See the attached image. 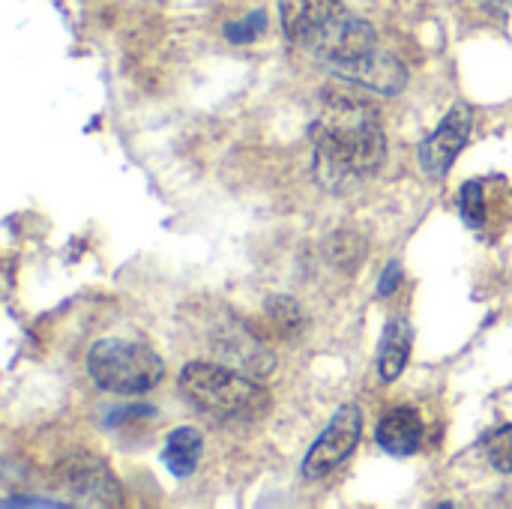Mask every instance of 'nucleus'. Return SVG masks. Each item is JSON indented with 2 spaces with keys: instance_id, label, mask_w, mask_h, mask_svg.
Listing matches in <instances>:
<instances>
[{
  "instance_id": "obj_1",
  "label": "nucleus",
  "mask_w": 512,
  "mask_h": 509,
  "mask_svg": "<svg viewBox=\"0 0 512 509\" xmlns=\"http://www.w3.org/2000/svg\"><path fill=\"white\" fill-rule=\"evenodd\" d=\"M312 147L318 177L330 186L354 183L378 171L387 156L384 123L357 84H333L324 90L321 114L312 123Z\"/></svg>"
},
{
  "instance_id": "obj_2",
  "label": "nucleus",
  "mask_w": 512,
  "mask_h": 509,
  "mask_svg": "<svg viewBox=\"0 0 512 509\" xmlns=\"http://www.w3.org/2000/svg\"><path fill=\"white\" fill-rule=\"evenodd\" d=\"M285 36L333 72L378 48L375 27L339 0H279Z\"/></svg>"
},
{
  "instance_id": "obj_3",
  "label": "nucleus",
  "mask_w": 512,
  "mask_h": 509,
  "mask_svg": "<svg viewBox=\"0 0 512 509\" xmlns=\"http://www.w3.org/2000/svg\"><path fill=\"white\" fill-rule=\"evenodd\" d=\"M180 393L192 408L225 423H252L270 411V393L258 381L219 363H189L180 372Z\"/></svg>"
},
{
  "instance_id": "obj_4",
  "label": "nucleus",
  "mask_w": 512,
  "mask_h": 509,
  "mask_svg": "<svg viewBox=\"0 0 512 509\" xmlns=\"http://www.w3.org/2000/svg\"><path fill=\"white\" fill-rule=\"evenodd\" d=\"M87 372H90L93 384L105 393L144 396L162 381L165 363L153 348H147L141 342L102 339L87 354Z\"/></svg>"
},
{
  "instance_id": "obj_5",
  "label": "nucleus",
  "mask_w": 512,
  "mask_h": 509,
  "mask_svg": "<svg viewBox=\"0 0 512 509\" xmlns=\"http://www.w3.org/2000/svg\"><path fill=\"white\" fill-rule=\"evenodd\" d=\"M363 438V414L357 405H342L330 426L321 432V438L312 444V450L303 459V477L306 480H321L333 474L360 444Z\"/></svg>"
},
{
  "instance_id": "obj_6",
  "label": "nucleus",
  "mask_w": 512,
  "mask_h": 509,
  "mask_svg": "<svg viewBox=\"0 0 512 509\" xmlns=\"http://www.w3.org/2000/svg\"><path fill=\"white\" fill-rule=\"evenodd\" d=\"M471 129H474V111L468 102H456L447 117L438 123V129L423 138L420 144V168L429 180H444L456 162V156L465 150L468 138H471Z\"/></svg>"
},
{
  "instance_id": "obj_7",
  "label": "nucleus",
  "mask_w": 512,
  "mask_h": 509,
  "mask_svg": "<svg viewBox=\"0 0 512 509\" xmlns=\"http://www.w3.org/2000/svg\"><path fill=\"white\" fill-rule=\"evenodd\" d=\"M57 480L84 507H114L123 501L111 468L90 453H72L69 459H63L57 468Z\"/></svg>"
},
{
  "instance_id": "obj_8",
  "label": "nucleus",
  "mask_w": 512,
  "mask_h": 509,
  "mask_svg": "<svg viewBox=\"0 0 512 509\" xmlns=\"http://www.w3.org/2000/svg\"><path fill=\"white\" fill-rule=\"evenodd\" d=\"M336 78L339 81H351V84L366 87V90H375V93H384V96H396L408 84V69L393 54L375 48L366 57L336 69Z\"/></svg>"
},
{
  "instance_id": "obj_9",
  "label": "nucleus",
  "mask_w": 512,
  "mask_h": 509,
  "mask_svg": "<svg viewBox=\"0 0 512 509\" xmlns=\"http://www.w3.org/2000/svg\"><path fill=\"white\" fill-rule=\"evenodd\" d=\"M378 447L390 456H414L423 447L426 426L423 417L414 408H393L378 423Z\"/></svg>"
},
{
  "instance_id": "obj_10",
  "label": "nucleus",
  "mask_w": 512,
  "mask_h": 509,
  "mask_svg": "<svg viewBox=\"0 0 512 509\" xmlns=\"http://www.w3.org/2000/svg\"><path fill=\"white\" fill-rule=\"evenodd\" d=\"M411 345H414V330L405 318H393L384 330V339H381V360H378V372H381V381H396L408 360H411Z\"/></svg>"
},
{
  "instance_id": "obj_11",
  "label": "nucleus",
  "mask_w": 512,
  "mask_h": 509,
  "mask_svg": "<svg viewBox=\"0 0 512 509\" xmlns=\"http://www.w3.org/2000/svg\"><path fill=\"white\" fill-rule=\"evenodd\" d=\"M201 450H204V441H201V432H195L192 426H183V429H174L165 441V465L174 477H189L195 468H198V459H201Z\"/></svg>"
},
{
  "instance_id": "obj_12",
  "label": "nucleus",
  "mask_w": 512,
  "mask_h": 509,
  "mask_svg": "<svg viewBox=\"0 0 512 509\" xmlns=\"http://www.w3.org/2000/svg\"><path fill=\"white\" fill-rule=\"evenodd\" d=\"M459 213H462L465 225L483 228V222H486V198H483V183L480 180H468L459 189Z\"/></svg>"
},
{
  "instance_id": "obj_13",
  "label": "nucleus",
  "mask_w": 512,
  "mask_h": 509,
  "mask_svg": "<svg viewBox=\"0 0 512 509\" xmlns=\"http://www.w3.org/2000/svg\"><path fill=\"white\" fill-rule=\"evenodd\" d=\"M486 456L495 471L512 474V426H501L486 438Z\"/></svg>"
},
{
  "instance_id": "obj_14",
  "label": "nucleus",
  "mask_w": 512,
  "mask_h": 509,
  "mask_svg": "<svg viewBox=\"0 0 512 509\" xmlns=\"http://www.w3.org/2000/svg\"><path fill=\"white\" fill-rule=\"evenodd\" d=\"M264 30H267V15H264L261 9L249 12V15H246V18H240V21H231V24H225V36H228L234 45L255 42V39H258Z\"/></svg>"
},
{
  "instance_id": "obj_15",
  "label": "nucleus",
  "mask_w": 512,
  "mask_h": 509,
  "mask_svg": "<svg viewBox=\"0 0 512 509\" xmlns=\"http://www.w3.org/2000/svg\"><path fill=\"white\" fill-rule=\"evenodd\" d=\"M399 285H402V267H399L396 261H390V264H387V270H384V276H381L378 294H381V297H390Z\"/></svg>"
},
{
  "instance_id": "obj_16",
  "label": "nucleus",
  "mask_w": 512,
  "mask_h": 509,
  "mask_svg": "<svg viewBox=\"0 0 512 509\" xmlns=\"http://www.w3.org/2000/svg\"><path fill=\"white\" fill-rule=\"evenodd\" d=\"M3 507H66V504H60V501H33V498H6L3 501Z\"/></svg>"
},
{
  "instance_id": "obj_17",
  "label": "nucleus",
  "mask_w": 512,
  "mask_h": 509,
  "mask_svg": "<svg viewBox=\"0 0 512 509\" xmlns=\"http://www.w3.org/2000/svg\"><path fill=\"white\" fill-rule=\"evenodd\" d=\"M483 9H489L492 15H504L507 12V6H510V0H477Z\"/></svg>"
}]
</instances>
